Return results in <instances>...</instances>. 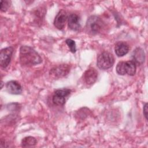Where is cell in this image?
<instances>
[{"label":"cell","instance_id":"cell-1","mask_svg":"<svg viewBox=\"0 0 148 148\" xmlns=\"http://www.w3.org/2000/svg\"><path fill=\"white\" fill-rule=\"evenodd\" d=\"M20 62L23 65L32 66L42 62L40 55L31 47L22 46L20 49Z\"/></svg>","mask_w":148,"mask_h":148},{"label":"cell","instance_id":"cell-2","mask_svg":"<svg viewBox=\"0 0 148 148\" xmlns=\"http://www.w3.org/2000/svg\"><path fill=\"white\" fill-rule=\"evenodd\" d=\"M103 26L102 20L97 16H91L87 20L86 28L87 32L92 35L99 33Z\"/></svg>","mask_w":148,"mask_h":148},{"label":"cell","instance_id":"cell-3","mask_svg":"<svg viewBox=\"0 0 148 148\" xmlns=\"http://www.w3.org/2000/svg\"><path fill=\"white\" fill-rule=\"evenodd\" d=\"M116 72L120 75L128 74L130 76H134L136 72V63L134 61H120L116 66Z\"/></svg>","mask_w":148,"mask_h":148},{"label":"cell","instance_id":"cell-4","mask_svg":"<svg viewBox=\"0 0 148 148\" xmlns=\"http://www.w3.org/2000/svg\"><path fill=\"white\" fill-rule=\"evenodd\" d=\"M114 62L113 56L107 51L101 53L97 57V66L102 70L108 69L111 68Z\"/></svg>","mask_w":148,"mask_h":148},{"label":"cell","instance_id":"cell-5","mask_svg":"<svg viewBox=\"0 0 148 148\" xmlns=\"http://www.w3.org/2000/svg\"><path fill=\"white\" fill-rule=\"evenodd\" d=\"M71 93L68 88H62L56 90L53 96V102L57 106H62L65 102V98Z\"/></svg>","mask_w":148,"mask_h":148},{"label":"cell","instance_id":"cell-6","mask_svg":"<svg viewBox=\"0 0 148 148\" xmlns=\"http://www.w3.org/2000/svg\"><path fill=\"white\" fill-rule=\"evenodd\" d=\"M13 52V48L11 46L4 48L0 53V65L2 68H6L10 64Z\"/></svg>","mask_w":148,"mask_h":148},{"label":"cell","instance_id":"cell-7","mask_svg":"<svg viewBox=\"0 0 148 148\" xmlns=\"http://www.w3.org/2000/svg\"><path fill=\"white\" fill-rule=\"evenodd\" d=\"M69 71L70 68L69 65L62 64L52 68L50 71V74L57 77H61L67 75Z\"/></svg>","mask_w":148,"mask_h":148},{"label":"cell","instance_id":"cell-8","mask_svg":"<svg viewBox=\"0 0 148 148\" xmlns=\"http://www.w3.org/2000/svg\"><path fill=\"white\" fill-rule=\"evenodd\" d=\"M67 19V14L64 10H61L56 15L54 20V25L58 29L62 30L64 29L65 23Z\"/></svg>","mask_w":148,"mask_h":148},{"label":"cell","instance_id":"cell-9","mask_svg":"<svg viewBox=\"0 0 148 148\" xmlns=\"http://www.w3.org/2000/svg\"><path fill=\"white\" fill-rule=\"evenodd\" d=\"M98 77V72L94 68H90L87 69L84 75L83 79L86 84L88 85H91L94 84Z\"/></svg>","mask_w":148,"mask_h":148},{"label":"cell","instance_id":"cell-10","mask_svg":"<svg viewBox=\"0 0 148 148\" xmlns=\"http://www.w3.org/2000/svg\"><path fill=\"white\" fill-rule=\"evenodd\" d=\"M68 27L74 31H78L81 27L80 17L75 13L71 14L68 17Z\"/></svg>","mask_w":148,"mask_h":148},{"label":"cell","instance_id":"cell-11","mask_svg":"<svg viewBox=\"0 0 148 148\" xmlns=\"http://www.w3.org/2000/svg\"><path fill=\"white\" fill-rule=\"evenodd\" d=\"M6 87L8 92L11 94H20L22 92V88L20 84L15 80H10L7 82Z\"/></svg>","mask_w":148,"mask_h":148},{"label":"cell","instance_id":"cell-12","mask_svg":"<svg viewBox=\"0 0 148 148\" xmlns=\"http://www.w3.org/2000/svg\"><path fill=\"white\" fill-rule=\"evenodd\" d=\"M114 51L118 57H123L128 53L129 46L125 42H119L115 45Z\"/></svg>","mask_w":148,"mask_h":148},{"label":"cell","instance_id":"cell-13","mask_svg":"<svg viewBox=\"0 0 148 148\" xmlns=\"http://www.w3.org/2000/svg\"><path fill=\"white\" fill-rule=\"evenodd\" d=\"M133 57L134 59V61L135 63L142 64L144 62L145 58V53L143 49H142L140 47L136 48L134 51Z\"/></svg>","mask_w":148,"mask_h":148},{"label":"cell","instance_id":"cell-14","mask_svg":"<svg viewBox=\"0 0 148 148\" xmlns=\"http://www.w3.org/2000/svg\"><path fill=\"white\" fill-rule=\"evenodd\" d=\"M37 142L35 138L32 136H27L21 140V146L23 147H29L35 146Z\"/></svg>","mask_w":148,"mask_h":148},{"label":"cell","instance_id":"cell-15","mask_svg":"<svg viewBox=\"0 0 148 148\" xmlns=\"http://www.w3.org/2000/svg\"><path fill=\"white\" fill-rule=\"evenodd\" d=\"M65 43H66V45L68 46L70 51L73 53H75L76 51V43L75 42L74 40H73L72 39H67L65 40Z\"/></svg>","mask_w":148,"mask_h":148},{"label":"cell","instance_id":"cell-16","mask_svg":"<svg viewBox=\"0 0 148 148\" xmlns=\"http://www.w3.org/2000/svg\"><path fill=\"white\" fill-rule=\"evenodd\" d=\"M10 6V2L9 1H1V10L6 12Z\"/></svg>","mask_w":148,"mask_h":148},{"label":"cell","instance_id":"cell-17","mask_svg":"<svg viewBox=\"0 0 148 148\" xmlns=\"http://www.w3.org/2000/svg\"><path fill=\"white\" fill-rule=\"evenodd\" d=\"M143 114L146 118V120H147V103H145V105L143 106Z\"/></svg>","mask_w":148,"mask_h":148}]
</instances>
